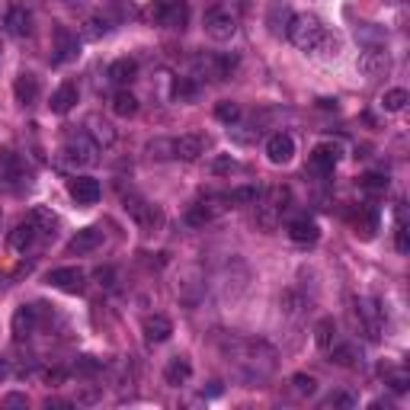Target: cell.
Here are the masks:
<instances>
[{
    "label": "cell",
    "instance_id": "cell-1",
    "mask_svg": "<svg viewBox=\"0 0 410 410\" xmlns=\"http://www.w3.org/2000/svg\"><path fill=\"white\" fill-rule=\"evenodd\" d=\"M288 38H292V45H298L301 51H317L327 38V29L314 13H298V16L288 19Z\"/></svg>",
    "mask_w": 410,
    "mask_h": 410
},
{
    "label": "cell",
    "instance_id": "cell-2",
    "mask_svg": "<svg viewBox=\"0 0 410 410\" xmlns=\"http://www.w3.org/2000/svg\"><path fill=\"white\" fill-rule=\"evenodd\" d=\"M205 32H209V38H215V42H228V38H234L237 10H231V6H224V4H215L209 13H205Z\"/></svg>",
    "mask_w": 410,
    "mask_h": 410
},
{
    "label": "cell",
    "instance_id": "cell-3",
    "mask_svg": "<svg viewBox=\"0 0 410 410\" xmlns=\"http://www.w3.org/2000/svg\"><path fill=\"white\" fill-rule=\"evenodd\" d=\"M352 320H356V327H359V330H362L369 340H378V337H382L384 311L378 308L375 298H356V305H352Z\"/></svg>",
    "mask_w": 410,
    "mask_h": 410
},
{
    "label": "cell",
    "instance_id": "cell-4",
    "mask_svg": "<svg viewBox=\"0 0 410 410\" xmlns=\"http://www.w3.org/2000/svg\"><path fill=\"white\" fill-rule=\"evenodd\" d=\"M96 151H100V144H96L87 132H70L68 141H64V147H61L64 160H68V164H74V167L96 164Z\"/></svg>",
    "mask_w": 410,
    "mask_h": 410
},
{
    "label": "cell",
    "instance_id": "cell-5",
    "mask_svg": "<svg viewBox=\"0 0 410 410\" xmlns=\"http://www.w3.org/2000/svg\"><path fill=\"white\" fill-rule=\"evenodd\" d=\"M285 202H288V189H285V186H275V189H269L266 199L260 202V209H256V224H260V228H266V231H273L275 224H279L282 211L288 209Z\"/></svg>",
    "mask_w": 410,
    "mask_h": 410
},
{
    "label": "cell",
    "instance_id": "cell-6",
    "mask_svg": "<svg viewBox=\"0 0 410 410\" xmlns=\"http://www.w3.org/2000/svg\"><path fill=\"white\" fill-rule=\"evenodd\" d=\"M391 70V55L384 51V45H369V48L359 55V74L365 80H378Z\"/></svg>",
    "mask_w": 410,
    "mask_h": 410
},
{
    "label": "cell",
    "instance_id": "cell-7",
    "mask_svg": "<svg viewBox=\"0 0 410 410\" xmlns=\"http://www.w3.org/2000/svg\"><path fill=\"white\" fill-rule=\"evenodd\" d=\"M83 269H77V266H61V269H51L48 273V285L51 288H61V292H68V295H80L83 292Z\"/></svg>",
    "mask_w": 410,
    "mask_h": 410
},
{
    "label": "cell",
    "instance_id": "cell-8",
    "mask_svg": "<svg viewBox=\"0 0 410 410\" xmlns=\"http://www.w3.org/2000/svg\"><path fill=\"white\" fill-rule=\"evenodd\" d=\"M205 147H209V138L199 132H189V135H179V138H173V157L179 160H199L205 154Z\"/></svg>",
    "mask_w": 410,
    "mask_h": 410
},
{
    "label": "cell",
    "instance_id": "cell-9",
    "mask_svg": "<svg viewBox=\"0 0 410 410\" xmlns=\"http://www.w3.org/2000/svg\"><path fill=\"white\" fill-rule=\"evenodd\" d=\"M125 211H128V215H132L144 231H154V228L160 224V211L154 209L151 202L138 199V196H125Z\"/></svg>",
    "mask_w": 410,
    "mask_h": 410
},
{
    "label": "cell",
    "instance_id": "cell-10",
    "mask_svg": "<svg viewBox=\"0 0 410 410\" xmlns=\"http://www.w3.org/2000/svg\"><path fill=\"white\" fill-rule=\"evenodd\" d=\"M77 55H80V42H77V36L70 29H64V26H58L55 29V58H51V61L68 64V61H74Z\"/></svg>",
    "mask_w": 410,
    "mask_h": 410
},
{
    "label": "cell",
    "instance_id": "cell-11",
    "mask_svg": "<svg viewBox=\"0 0 410 410\" xmlns=\"http://www.w3.org/2000/svg\"><path fill=\"white\" fill-rule=\"evenodd\" d=\"M68 192L77 199V205H96V202H100V196H102L100 183H96L93 177H74L68 183Z\"/></svg>",
    "mask_w": 410,
    "mask_h": 410
},
{
    "label": "cell",
    "instance_id": "cell-12",
    "mask_svg": "<svg viewBox=\"0 0 410 410\" xmlns=\"http://www.w3.org/2000/svg\"><path fill=\"white\" fill-rule=\"evenodd\" d=\"M186 19H189V6H186V0H167V4L160 6V13H157V23L167 26V29H183Z\"/></svg>",
    "mask_w": 410,
    "mask_h": 410
},
{
    "label": "cell",
    "instance_id": "cell-13",
    "mask_svg": "<svg viewBox=\"0 0 410 410\" xmlns=\"http://www.w3.org/2000/svg\"><path fill=\"white\" fill-rule=\"evenodd\" d=\"M100 243H102V231H100V228H83V231H77V234L68 241V253H70V256L93 253Z\"/></svg>",
    "mask_w": 410,
    "mask_h": 410
},
{
    "label": "cell",
    "instance_id": "cell-14",
    "mask_svg": "<svg viewBox=\"0 0 410 410\" xmlns=\"http://www.w3.org/2000/svg\"><path fill=\"white\" fill-rule=\"evenodd\" d=\"M292 154H295L292 135L279 132V135H273V138L266 141V157L273 160V164H288V160H292Z\"/></svg>",
    "mask_w": 410,
    "mask_h": 410
},
{
    "label": "cell",
    "instance_id": "cell-15",
    "mask_svg": "<svg viewBox=\"0 0 410 410\" xmlns=\"http://www.w3.org/2000/svg\"><path fill=\"white\" fill-rule=\"evenodd\" d=\"M36 324H38V305L16 308V314H13V337H16V340L29 337V333L36 330Z\"/></svg>",
    "mask_w": 410,
    "mask_h": 410
},
{
    "label": "cell",
    "instance_id": "cell-16",
    "mask_svg": "<svg viewBox=\"0 0 410 410\" xmlns=\"http://www.w3.org/2000/svg\"><path fill=\"white\" fill-rule=\"evenodd\" d=\"M144 340L147 343H164V340H170L173 333V324L170 317H164V314H151V317H144Z\"/></svg>",
    "mask_w": 410,
    "mask_h": 410
},
{
    "label": "cell",
    "instance_id": "cell-17",
    "mask_svg": "<svg viewBox=\"0 0 410 410\" xmlns=\"http://www.w3.org/2000/svg\"><path fill=\"white\" fill-rule=\"evenodd\" d=\"M13 96H16L19 106H32L38 100V77L36 74H19L13 83Z\"/></svg>",
    "mask_w": 410,
    "mask_h": 410
},
{
    "label": "cell",
    "instance_id": "cell-18",
    "mask_svg": "<svg viewBox=\"0 0 410 410\" xmlns=\"http://www.w3.org/2000/svg\"><path fill=\"white\" fill-rule=\"evenodd\" d=\"M192 378V365H189V359L186 356H173L170 359V365L164 369V382L167 384H173V388H179V384H186Z\"/></svg>",
    "mask_w": 410,
    "mask_h": 410
},
{
    "label": "cell",
    "instance_id": "cell-19",
    "mask_svg": "<svg viewBox=\"0 0 410 410\" xmlns=\"http://www.w3.org/2000/svg\"><path fill=\"white\" fill-rule=\"evenodd\" d=\"M288 237H292L295 243H314L320 237V228L311 218H295V221L288 224Z\"/></svg>",
    "mask_w": 410,
    "mask_h": 410
},
{
    "label": "cell",
    "instance_id": "cell-20",
    "mask_svg": "<svg viewBox=\"0 0 410 410\" xmlns=\"http://www.w3.org/2000/svg\"><path fill=\"white\" fill-rule=\"evenodd\" d=\"M36 237H38V231H36V224L26 218L23 224H16V228L10 231V247L16 250V253H26V250L36 243Z\"/></svg>",
    "mask_w": 410,
    "mask_h": 410
},
{
    "label": "cell",
    "instance_id": "cell-21",
    "mask_svg": "<svg viewBox=\"0 0 410 410\" xmlns=\"http://www.w3.org/2000/svg\"><path fill=\"white\" fill-rule=\"evenodd\" d=\"M337 160H340V151H337L333 144H317V147L311 151V167H314L317 173H324V177H327V173H333Z\"/></svg>",
    "mask_w": 410,
    "mask_h": 410
},
{
    "label": "cell",
    "instance_id": "cell-22",
    "mask_svg": "<svg viewBox=\"0 0 410 410\" xmlns=\"http://www.w3.org/2000/svg\"><path fill=\"white\" fill-rule=\"evenodd\" d=\"M0 177L10 179V183L23 179V157H19L13 147H4V151H0Z\"/></svg>",
    "mask_w": 410,
    "mask_h": 410
},
{
    "label": "cell",
    "instance_id": "cell-23",
    "mask_svg": "<svg viewBox=\"0 0 410 410\" xmlns=\"http://www.w3.org/2000/svg\"><path fill=\"white\" fill-rule=\"evenodd\" d=\"M135 77H138V61L135 58H119V61H112L109 64V80L112 83H132Z\"/></svg>",
    "mask_w": 410,
    "mask_h": 410
},
{
    "label": "cell",
    "instance_id": "cell-24",
    "mask_svg": "<svg viewBox=\"0 0 410 410\" xmlns=\"http://www.w3.org/2000/svg\"><path fill=\"white\" fill-rule=\"evenodd\" d=\"M74 102H77V83H61V87L55 90V96H51V112H58V115H64V112H70L74 109Z\"/></svg>",
    "mask_w": 410,
    "mask_h": 410
},
{
    "label": "cell",
    "instance_id": "cell-25",
    "mask_svg": "<svg viewBox=\"0 0 410 410\" xmlns=\"http://www.w3.org/2000/svg\"><path fill=\"white\" fill-rule=\"evenodd\" d=\"M352 228H356V234L362 237V241L375 237V231H378V215H375V209H359V215H356V221H352Z\"/></svg>",
    "mask_w": 410,
    "mask_h": 410
},
{
    "label": "cell",
    "instance_id": "cell-26",
    "mask_svg": "<svg viewBox=\"0 0 410 410\" xmlns=\"http://www.w3.org/2000/svg\"><path fill=\"white\" fill-rule=\"evenodd\" d=\"M6 29H10L13 36H29V32H32V16L23 10V6H13V10L6 13Z\"/></svg>",
    "mask_w": 410,
    "mask_h": 410
},
{
    "label": "cell",
    "instance_id": "cell-27",
    "mask_svg": "<svg viewBox=\"0 0 410 410\" xmlns=\"http://www.w3.org/2000/svg\"><path fill=\"white\" fill-rule=\"evenodd\" d=\"M87 125H90V138H93L96 144H112L115 141V128L109 125V122H102L100 115H90Z\"/></svg>",
    "mask_w": 410,
    "mask_h": 410
},
{
    "label": "cell",
    "instance_id": "cell-28",
    "mask_svg": "<svg viewBox=\"0 0 410 410\" xmlns=\"http://www.w3.org/2000/svg\"><path fill=\"white\" fill-rule=\"evenodd\" d=\"M356 42H362L365 48H369V45H384V29L378 23H359L356 26Z\"/></svg>",
    "mask_w": 410,
    "mask_h": 410
},
{
    "label": "cell",
    "instance_id": "cell-29",
    "mask_svg": "<svg viewBox=\"0 0 410 410\" xmlns=\"http://www.w3.org/2000/svg\"><path fill=\"white\" fill-rule=\"evenodd\" d=\"M112 112L122 115V119H132V115L138 112V100H135L128 90H119V93L112 96Z\"/></svg>",
    "mask_w": 410,
    "mask_h": 410
},
{
    "label": "cell",
    "instance_id": "cell-30",
    "mask_svg": "<svg viewBox=\"0 0 410 410\" xmlns=\"http://www.w3.org/2000/svg\"><path fill=\"white\" fill-rule=\"evenodd\" d=\"M29 221L36 224V231H38V234H48V231H51V228H55V224H58V218L51 215L48 209H42V205H36V209L29 211Z\"/></svg>",
    "mask_w": 410,
    "mask_h": 410
},
{
    "label": "cell",
    "instance_id": "cell-31",
    "mask_svg": "<svg viewBox=\"0 0 410 410\" xmlns=\"http://www.w3.org/2000/svg\"><path fill=\"white\" fill-rule=\"evenodd\" d=\"M407 100H410L407 90H404V87H394V90H388V93L382 96V106L388 109V112H401V109L407 106Z\"/></svg>",
    "mask_w": 410,
    "mask_h": 410
},
{
    "label": "cell",
    "instance_id": "cell-32",
    "mask_svg": "<svg viewBox=\"0 0 410 410\" xmlns=\"http://www.w3.org/2000/svg\"><path fill=\"white\" fill-rule=\"evenodd\" d=\"M333 362L337 365H343V369H352L356 365V359H359V352H356V346H349V343H343V346H333Z\"/></svg>",
    "mask_w": 410,
    "mask_h": 410
},
{
    "label": "cell",
    "instance_id": "cell-33",
    "mask_svg": "<svg viewBox=\"0 0 410 410\" xmlns=\"http://www.w3.org/2000/svg\"><path fill=\"white\" fill-rule=\"evenodd\" d=\"M314 333H317V346H324V349H330V346H333V333H337V324H333V317L317 320V327H314Z\"/></svg>",
    "mask_w": 410,
    "mask_h": 410
},
{
    "label": "cell",
    "instance_id": "cell-34",
    "mask_svg": "<svg viewBox=\"0 0 410 410\" xmlns=\"http://www.w3.org/2000/svg\"><path fill=\"white\" fill-rule=\"evenodd\" d=\"M256 199H260V189H256V186H241V189H231L228 196H224V202L237 205V202H256Z\"/></svg>",
    "mask_w": 410,
    "mask_h": 410
},
{
    "label": "cell",
    "instance_id": "cell-35",
    "mask_svg": "<svg viewBox=\"0 0 410 410\" xmlns=\"http://www.w3.org/2000/svg\"><path fill=\"white\" fill-rule=\"evenodd\" d=\"M215 119H221V122H228V125H231V122L241 119V106H237V102H231V100H221L215 106Z\"/></svg>",
    "mask_w": 410,
    "mask_h": 410
},
{
    "label": "cell",
    "instance_id": "cell-36",
    "mask_svg": "<svg viewBox=\"0 0 410 410\" xmlns=\"http://www.w3.org/2000/svg\"><path fill=\"white\" fill-rule=\"evenodd\" d=\"M211 215H215V211H211L209 205L202 202V205H196V209H189V211H186V224H192V228H199V224H205Z\"/></svg>",
    "mask_w": 410,
    "mask_h": 410
},
{
    "label": "cell",
    "instance_id": "cell-37",
    "mask_svg": "<svg viewBox=\"0 0 410 410\" xmlns=\"http://www.w3.org/2000/svg\"><path fill=\"white\" fill-rule=\"evenodd\" d=\"M292 388L298 391V394H305V397H311L314 391H317V382H314L311 375H292Z\"/></svg>",
    "mask_w": 410,
    "mask_h": 410
},
{
    "label": "cell",
    "instance_id": "cell-38",
    "mask_svg": "<svg viewBox=\"0 0 410 410\" xmlns=\"http://www.w3.org/2000/svg\"><path fill=\"white\" fill-rule=\"evenodd\" d=\"M324 407H356V397H352L349 391H333L324 401Z\"/></svg>",
    "mask_w": 410,
    "mask_h": 410
},
{
    "label": "cell",
    "instance_id": "cell-39",
    "mask_svg": "<svg viewBox=\"0 0 410 410\" xmlns=\"http://www.w3.org/2000/svg\"><path fill=\"white\" fill-rule=\"evenodd\" d=\"M173 96H177V100H192V96H196V83L179 77V80L173 83Z\"/></svg>",
    "mask_w": 410,
    "mask_h": 410
},
{
    "label": "cell",
    "instance_id": "cell-40",
    "mask_svg": "<svg viewBox=\"0 0 410 410\" xmlns=\"http://www.w3.org/2000/svg\"><path fill=\"white\" fill-rule=\"evenodd\" d=\"M106 29H109V26H106V19L93 16V19H87V29H83V36H87V38H100Z\"/></svg>",
    "mask_w": 410,
    "mask_h": 410
},
{
    "label": "cell",
    "instance_id": "cell-41",
    "mask_svg": "<svg viewBox=\"0 0 410 410\" xmlns=\"http://www.w3.org/2000/svg\"><path fill=\"white\" fill-rule=\"evenodd\" d=\"M362 186L365 189H388V179L382 173H369V177H362Z\"/></svg>",
    "mask_w": 410,
    "mask_h": 410
},
{
    "label": "cell",
    "instance_id": "cell-42",
    "mask_svg": "<svg viewBox=\"0 0 410 410\" xmlns=\"http://www.w3.org/2000/svg\"><path fill=\"white\" fill-rule=\"evenodd\" d=\"M394 243H397V250H401V253H407V250H410V241H407V224H404V218L397 221V237H394Z\"/></svg>",
    "mask_w": 410,
    "mask_h": 410
},
{
    "label": "cell",
    "instance_id": "cell-43",
    "mask_svg": "<svg viewBox=\"0 0 410 410\" xmlns=\"http://www.w3.org/2000/svg\"><path fill=\"white\" fill-rule=\"evenodd\" d=\"M74 369L80 372V375H93V372H100V362H96V359H90V356H83Z\"/></svg>",
    "mask_w": 410,
    "mask_h": 410
},
{
    "label": "cell",
    "instance_id": "cell-44",
    "mask_svg": "<svg viewBox=\"0 0 410 410\" xmlns=\"http://www.w3.org/2000/svg\"><path fill=\"white\" fill-rule=\"evenodd\" d=\"M4 404H6V407H26L29 401H26L23 394H6V397H4Z\"/></svg>",
    "mask_w": 410,
    "mask_h": 410
},
{
    "label": "cell",
    "instance_id": "cell-45",
    "mask_svg": "<svg viewBox=\"0 0 410 410\" xmlns=\"http://www.w3.org/2000/svg\"><path fill=\"white\" fill-rule=\"evenodd\" d=\"M96 279H100V285H112V269H96Z\"/></svg>",
    "mask_w": 410,
    "mask_h": 410
},
{
    "label": "cell",
    "instance_id": "cell-46",
    "mask_svg": "<svg viewBox=\"0 0 410 410\" xmlns=\"http://www.w3.org/2000/svg\"><path fill=\"white\" fill-rule=\"evenodd\" d=\"M391 388H394V391H407V375H394V378H391Z\"/></svg>",
    "mask_w": 410,
    "mask_h": 410
},
{
    "label": "cell",
    "instance_id": "cell-47",
    "mask_svg": "<svg viewBox=\"0 0 410 410\" xmlns=\"http://www.w3.org/2000/svg\"><path fill=\"white\" fill-rule=\"evenodd\" d=\"M231 167H234V160L231 157H221V160H215V170L221 173V170H231Z\"/></svg>",
    "mask_w": 410,
    "mask_h": 410
},
{
    "label": "cell",
    "instance_id": "cell-48",
    "mask_svg": "<svg viewBox=\"0 0 410 410\" xmlns=\"http://www.w3.org/2000/svg\"><path fill=\"white\" fill-rule=\"evenodd\" d=\"M388 4H401V0H388Z\"/></svg>",
    "mask_w": 410,
    "mask_h": 410
},
{
    "label": "cell",
    "instance_id": "cell-49",
    "mask_svg": "<svg viewBox=\"0 0 410 410\" xmlns=\"http://www.w3.org/2000/svg\"><path fill=\"white\" fill-rule=\"evenodd\" d=\"M0 51H4V48H0Z\"/></svg>",
    "mask_w": 410,
    "mask_h": 410
}]
</instances>
